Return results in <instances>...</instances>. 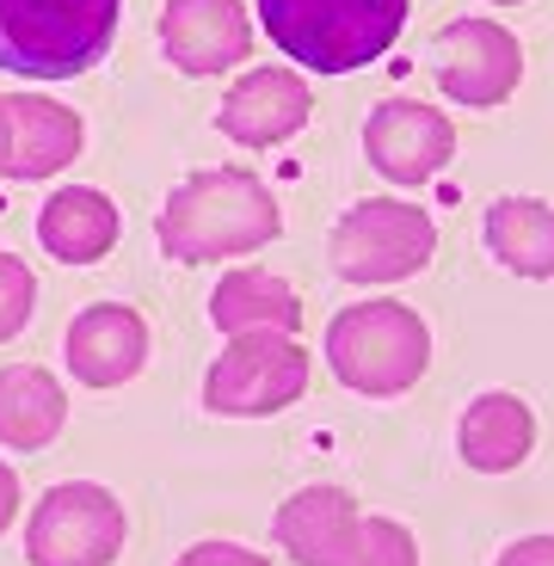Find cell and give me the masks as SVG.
Listing matches in <instances>:
<instances>
[{
    "label": "cell",
    "instance_id": "4",
    "mask_svg": "<svg viewBox=\"0 0 554 566\" xmlns=\"http://www.w3.org/2000/svg\"><path fill=\"white\" fill-rule=\"evenodd\" d=\"M327 364L352 395H407L431 364V333L407 302H357V308L333 314Z\"/></svg>",
    "mask_w": 554,
    "mask_h": 566
},
{
    "label": "cell",
    "instance_id": "6",
    "mask_svg": "<svg viewBox=\"0 0 554 566\" xmlns=\"http://www.w3.org/2000/svg\"><path fill=\"white\" fill-rule=\"evenodd\" d=\"M302 388H309V352L296 345V333H234L203 376V412L265 419L284 412Z\"/></svg>",
    "mask_w": 554,
    "mask_h": 566
},
{
    "label": "cell",
    "instance_id": "18",
    "mask_svg": "<svg viewBox=\"0 0 554 566\" xmlns=\"http://www.w3.org/2000/svg\"><path fill=\"white\" fill-rule=\"evenodd\" d=\"M210 321L222 326L228 339H234V333H296L302 302L284 277L247 265V271H228L210 290Z\"/></svg>",
    "mask_w": 554,
    "mask_h": 566
},
{
    "label": "cell",
    "instance_id": "21",
    "mask_svg": "<svg viewBox=\"0 0 554 566\" xmlns=\"http://www.w3.org/2000/svg\"><path fill=\"white\" fill-rule=\"evenodd\" d=\"M31 302H38V277H31V265L13 259V253H0V345L25 333Z\"/></svg>",
    "mask_w": 554,
    "mask_h": 566
},
{
    "label": "cell",
    "instance_id": "19",
    "mask_svg": "<svg viewBox=\"0 0 554 566\" xmlns=\"http://www.w3.org/2000/svg\"><path fill=\"white\" fill-rule=\"evenodd\" d=\"M487 247L518 277H554V210L536 198H499L487 210Z\"/></svg>",
    "mask_w": 554,
    "mask_h": 566
},
{
    "label": "cell",
    "instance_id": "5",
    "mask_svg": "<svg viewBox=\"0 0 554 566\" xmlns=\"http://www.w3.org/2000/svg\"><path fill=\"white\" fill-rule=\"evenodd\" d=\"M431 247H438V222L419 203L364 198L333 228V271L345 283H400L431 265Z\"/></svg>",
    "mask_w": 554,
    "mask_h": 566
},
{
    "label": "cell",
    "instance_id": "15",
    "mask_svg": "<svg viewBox=\"0 0 554 566\" xmlns=\"http://www.w3.org/2000/svg\"><path fill=\"white\" fill-rule=\"evenodd\" d=\"M38 241L62 265H100L117 247V203L93 185H62L56 198L38 210Z\"/></svg>",
    "mask_w": 554,
    "mask_h": 566
},
{
    "label": "cell",
    "instance_id": "2",
    "mask_svg": "<svg viewBox=\"0 0 554 566\" xmlns=\"http://www.w3.org/2000/svg\"><path fill=\"white\" fill-rule=\"evenodd\" d=\"M259 25L309 74H352L395 50L407 0H259Z\"/></svg>",
    "mask_w": 554,
    "mask_h": 566
},
{
    "label": "cell",
    "instance_id": "8",
    "mask_svg": "<svg viewBox=\"0 0 554 566\" xmlns=\"http://www.w3.org/2000/svg\"><path fill=\"white\" fill-rule=\"evenodd\" d=\"M438 86L456 105H499L524 81V50L493 19H456L438 31Z\"/></svg>",
    "mask_w": 554,
    "mask_h": 566
},
{
    "label": "cell",
    "instance_id": "17",
    "mask_svg": "<svg viewBox=\"0 0 554 566\" xmlns=\"http://www.w3.org/2000/svg\"><path fill=\"white\" fill-rule=\"evenodd\" d=\"M62 419H69V395L50 369L13 364L0 369V443L7 450H43L56 443Z\"/></svg>",
    "mask_w": 554,
    "mask_h": 566
},
{
    "label": "cell",
    "instance_id": "13",
    "mask_svg": "<svg viewBox=\"0 0 554 566\" xmlns=\"http://www.w3.org/2000/svg\"><path fill=\"white\" fill-rule=\"evenodd\" d=\"M357 524H364V511L345 486H309V493L278 505L271 542L296 566H345L357 548Z\"/></svg>",
    "mask_w": 554,
    "mask_h": 566
},
{
    "label": "cell",
    "instance_id": "24",
    "mask_svg": "<svg viewBox=\"0 0 554 566\" xmlns=\"http://www.w3.org/2000/svg\"><path fill=\"white\" fill-rule=\"evenodd\" d=\"M13 511H19V474L0 462V530L13 524Z\"/></svg>",
    "mask_w": 554,
    "mask_h": 566
},
{
    "label": "cell",
    "instance_id": "23",
    "mask_svg": "<svg viewBox=\"0 0 554 566\" xmlns=\"http://www.w3.org/2000/svg\"><path fill=\"white\" fill-rule=\"evenodd\" d=\"M493 566H554V536H524L499 554Z\"/></svg>",
    "mask_w": 554,
    "mask_h": 566
},
{
    "label": "cell",
    "instance_id": "11",
    "mask_svg": "<svg viewBox=\"0 0 554 566\" xmlns=\"http://www.w3.org/2000/svg\"><path fill=\"white\" fill-rule=\"evenodd\" d=\"M314 99H309V81L296 69H253L247 81H234L216 105V129L241 148H271V142L296 136L309 124Z\"/></svg>",
    "mask_w": 554,
    "mask_h": 566
},
{
    "label": "cell",
    "instance_id": "25",
    "mask_svg": "<svg viewBox=\"0 0 554 566\" xmlns=\"http://www.w3.org/2000/svg\"><path fill=\"white\" fill-rule=\"evenodd\" d=\"M7 148H13V117H7V99H0V167H7Z\"/></svg>",
    "mask_w": 554,
    "mask_h": 566
},
{
    "label": "cell",
    "instance_id": "3",
    "mask_svg": "<svg viewBox=\"0 0 554 566\" xmlns=\"http://www.w3.org/2000/svg\"><path fill=\"white\" fill-rule=\"evenodd\" d=\"M124 0H0V69L74 81L112 50Z\"/></svg>",
    "mask_w": 554,
    "mask_h": 566
},
{
    "label": "cell",
    "instance_id": "9",
    "mask_svg": "<svg viewBox=\"0 0 554 566\" xmlns=\"http://www.w3.org/2000/svg\"><path fill=\"white\" fill-rule=\"evenodd\" d=\"M364 155L388 185H426L450 167L456 155V124L438 105L419 99H383L364 124Z\"/></svg>",
    "mask_w": 554,
    "mask_h": 566
},
{
    "label": "cell",
    "instance_id": "7",
    "mask_svg": "<svg viewBox=\"0 0 554 566\" xmlns=\"http://www.w3.org/2000/svg\"><path fill=\"white\" fill-rule=\"evenodd\" d=\"M124 548V505L93 481L50 486L25 524L31 566H112Z\"/></svg>",
    "mask_w": 554,
    "mask_h": 566
},
{
    "label": "cell",
    "instance_id": "26",
    "mask_svg": "<svg viewBox=\"0 0 554 566\" xmlns=\"http://www.w3.org/2000/svg\"><path fill=\"white\" fill-rule=\"evenodd\" d=\"M493 7H518V0H493Z\"/></svg>",
    "mask_w": 554,
    "mask_h": 566
},
{
    "label": "cell",
    "instance_id": "1",
    "mask_svg": "<svg viewBox=\"0 0 554 566\" xmlns=\"http://www.w3.org/2000/svg\"><path fill=\"white\" fill-rule=\"evenodd\" d=\"M278 198L265 191V179L241 167H203L160 203V253L179 265H210V259H234L253 247L278 241Z\"/></svg>",
    "mask_w": 554,
    "mask_h": 566
},
{
    "label": "cell",
    "instance_id": "22",
    "mask_svg": "<svg viewBox=\"0 0 554 566\" xmlns=\"http://www.w3.org/2000/svg\"><path fill=\"white\" fill-rule=\"evenodd\" d=\"M173 566H265V554L241 548V542H198V548H185Z\"/></svg>",
    "mask_w": 554,
    "mask_h": 566
},
{
    "label": "cell",
    "instance_id": "12",
    "mask_svg": "<svg viewBox=\"0 0 554 566\" xmlns=\"http://www.w3.org/2000/svg\"><path fill=\"white\" fill-rule=\"evenodd\" d=\"M69 369L86 388H117L148 364V321L124 302H93L69 326Z\"/></svg>",
    "mask_w": 554,
    "mask_h": 566
},
{
    "label": "cell",
    "instance_id": "16",
    "mask_svg": "<svg viewBox=\"0 0 554 566\" xmlns=\"http://www.w3.org/2000/svg\"><path fill=\"white\" fill-rule=\"evenodd\" d=\"M456 443H462V462L469 468H481V474H512L536 450V419H530V407L518 395H481L462 412Z\"/></svg>",
    "mask_w": 554,
    "mask_h": 566
},
{
    "label": "cell",
    "instance_id": "14",
    "mask_svg": "<svg viewBox=\"0 0 554 566\" xmlns=\"http://www.w3.org/2000/svg\"><path fill=\"white\" fill-rule=\"evenodd\" d=\"M7 117H13V148H7V167H0L7 179H50L81 155L86 129L69 105L19 93V99H7Z\"/></svg>",
    "mask_w": 554,
    "mask_h": 566
},
{
    "label": "cell",
    "instance_id": "10",
    "mask_svg": "<svg viewBox=\"0 0 554 566\" xmlns=\"http://www.w3.org/2000/svg\"><path fill=\"white\" fill-rule=\"evenodd\" d=\"M160 50L185 74H222L241 69L253 50L241 0H167L160 7Z\"/></svg>",
    "mask_w": 554,
    "mask_h": 566
},
{
    "label": "cell",
    "instance_id": "20",
    "mask_svg": "<svg viewBox=\"0 0 554 566\" xmlns=\"http://www.w3.org/2000/svg\"><path fill=\"white\" fill-rule=\"evenodd\" d=\"M345 566H419L412 530L395 524V517H364V524H357V548Z\"/></svg>",
    "mask_w": 554,
    "mask_h": 566
}]
</instances>
